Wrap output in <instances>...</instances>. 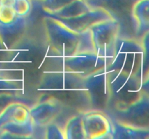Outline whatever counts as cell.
Segmentation results:
<instances>
[{"label": "cell", "mask_w": 149, "mask_h": 139, "mask_svg": "<svg viewBox=\"0 0 149 139\" xmlns=\"http://www.w3.org/2000/svg\"><path fill=\"white\" fill-rule=\"evenodd\" d=\"M45 39L50 54L69 56L84 52H94L90 30L77 33L49 16L42 19Z\"/></svg>", "instance_id": "1"}, {"label": "cell", "mask_w": 149, "mask_h": 139, "mask_svg": "<svg viewBox=\"0 0 149 139\" xmlns=\"http://www.w3.org/2000/svg\"><path fill=\"white\" fill-rule=\"evenodd\" d=\"M148 46H144L141 39L119 37L107 70L126 72L146 81L148 80Z\"/></svg>", "instance_id": "2"}, {"label": "cell", "mask_w": 149, "mask_h": 139, "mask_svg": "<svg viewBox=\"0 0 149 139\" xmlns=\"http://www.w3.org/2000/svg\"><path fill=\"white\" fill-rule=\"evenodd\" d=\"M108 70L111 99L109 109L126 106L148 93V80L116 70Z\"/></svg>", "instance_id": "3"}, {"label": "cell", "mask_w": 149, "mask_h": 139, "mask_svg": "<svg viewBox=\"0 0 149 139\" xmlns=\"http://www.w3.org/2000/svg\"><path fill=\"white\" fill-rule=\"evenodd\" d=\"M50 66L45 71H68L86 78L93 72L106 67L111 61L98 56L93 51L78 53L73 56H61L52 55L48 56Z\"/></svg>", "instance_id": "4"}, {"label": "cell", "mask_w": 149, "mask_h": 139, "mask_svg": "<svg viewBox=\"0 0 149 139\" xmlns=\"http://www.w3.org/2000/svg\"><path fill=\"white\" fill-rule=\"evenodd\" d=\"M84 86L90 102V110L106 112L110 107L111 99L107 67L84 78Z\"/></svg>", "instance_id": "5"}, {"label": "cell", "mask_w": 149, "mask_h": 139, "mask_svg": "<svg viewBox=\"0 0 149 139\" xmlns=\"http://www.w3.org/2000/svg\"><path fill=\"white\" fill-rule=\"evenodd\" d=\"M94 52L98 56L111 62L113 51L119 37L120 26L113 19L103 20L90 28Z\"/></svg>", "instance_id": "6"}, {"label": "cell", "mask_w": 149, "mask_h": 139, "mask_svg": "<svg viewBox=\"0 0 149 139\" xmlns=\"http://www.w3.org/2000/svg\"><path fill=\"white\" fill-rule=\"evenodd\" d=\"M109 117L133 127L149 129L148 93L131 104L119 107H113L106 111Z\"/></svg>", "instance_id": "7"}, {"label": "cell", "mask_w": 149, "mask_h": 139, "mask_svg": "<svg viewBox=\"0 0 149 139\" xmlns=\"http://www.w3.org/2000/svg\"><path fill=\"white\" fill-rule=\"evenodd\" d=\"M91 9L99 8L106 11L120 26V36L124 30H131L135 33L132 20V10L138 0H85ZM136 38V37H135ZM137 39V38H136Z\"/></svg>", "instance_id": "8"}, {"label": "cell", "mask_w": 149, "mask_h": 139, "mask_svg": "<svg viewBox=\"0 0 149 139\" xmlns=\"http://www.w3.org/2000/svg\"><path fill=\"white\" fill-rule=\"evenodd\" d=\"M84 78L68 71H45L38 90L42 91H68L84 89Z\"/></svg>", "instance_id": "9"}, {"label": "cell", "mask_w": 149, "mask_h": 139, "mask_svg": "<svg viewBox=\"0 0 149 139\" xmlns=\"http://www.w3.org/2000/svg\"><path fill=\"white\" fill-rule=\"evenodd\" d=\"M82 122L86 139L111 138V122L105 111L88 110L82 112Z\"/></svg>", "instance_id": "10"}, {"label": "cell", "mask_w": 149, "mask_h": 139, "mask_svg": "<svg viewBox=\"0 0 149 139\" xmlns=\"http://www.w3.org/2000/svg\"><path fill=\"white\" fill-rule=\"evenodd\" d=\"M65 107L62 103L49 96L45 95L44 99L30 107V114L34 126L46 127L48 125L55 122L61 116Z\"/></svg>", "instance_id": "11"}, {"label": "cell", "mask_w": 149, "mask_h": 139, "mask_svg": "<svg viewBox=\"0 0 149 139\" xmlns=\"http://www.w3.org/2000/svg\"><path fill=\"white\" fill-rule=\"evenodd\" d=\"M30 28L29 17H17L10 25H0V37L7 51L13 52L24 39Z\"/></svg>", "instance_id": "12"}, {"label": "cell", "mask_w": 149, "mask_h": 139, "mask_svg": "<svg viewBox=\"0 0 149 139\" xmlns=\"http://www.w3.org/2000/svg\"><path fill=\"white\" fill-rule=\"evenodd\" d=\"M61 21L63 24L74 31L83 33L90 30L94 25L112 19L109 14L102 9H91L89 11L71 18H55Z\"/></svg>", "instance_id": "13"}, {"label": "cell", "mask_w": 149, "mask_h": 139, "mask_svg": "<svg viewBox=\"0 0 149 139\" xmlns=\"http://www.w3.org/2000/svg\"><path fill=\"white\" fill-rule=\"evenodd\" d=\"M31 120L30 107L26 103L14 101L0 114V127L7 123H25Z\"/></svg>", "instance_id": "14"}, {"label": "cell", "mask_w": 149, "mask_h": 139, "mask_svg": "<svg viewBox=\"0 0 149 139\" xmlns=\"http://www.w3.org/2000/svg\"><path fill=\"white\" fill-rule=\"evenodd\" d=\"M132 20L135 28V37L141 39L148 32L149 0H138L132 10Z\"/></svg>", "instance_id": "15"}, {"label": "cell", "mask_w": 149, "mask_h": 139, "mask_svg": "<svg viewBox=\"0 0 149 139\" xmlns=\"http://www.w3.org/2000/svg\"><path fill=\"white\" fill-rule=\"evenodd\" d=\"M112 125L111 138L148 139L149 129L140 128L120 122L110 117Z\"/></svg>", "instance_id": "16"}, {"label": "cell", "mask_w": 149, "mask_h": 139, "mask_svg": "<svg viewBox=\"0 0 149 139\" xmlns=\"http://www.w3.org/2000/svg\"><path fill=\"white\" fill-rule=\"evenodd\" d=\"M34 127L32 120L25 123H7L0 127V138H29Z\"/></svg>", "instance_id": "17"}, {"label": "cell", "mask_w": 149, "mask_h": 139, "mask_svg": "<svg viewBox=\"0 0 149 139\" xmlns=\"http://www.w3.org/2000/svg\"><path fill=\"white\" fill-rule=\"evenodd\" d=\"M90 10H91V8L85 0H75L59 11L47 16H49L53 18H71L80 15Z\"/></svg>", "instance_id": "18"}, {"label": "cell", "mask_w": 149, "mask_h": 139, "mask_svg": "<svg viewBox=\"0 0 149 139\" xmlns=\"http://www.w3.org/2000/svg\"><path fill=\"white\" fill-rule=\"evenodd\" d=\"M65 139H86L82 122V112L68 119L63 127Z\"/></svg>", "instance_id": "19"}, {"label": "cell", "mask_w": 149, "mask_h": 139, "mask_svg": "<svg viewBox=\"0 0 149 139\" xmlns=\"http://www.w3.org/2000/svg\"><path fill=\"white\" fill-rule=\"evenodd\" d=\"M23 92V81L18 78H0V93L20 95Z\"/></svg>", "instance_id": "20"}, {"label": "cell", "mask_w": 149, "mask_h": 139, "mask_svg": "<svg viewBox=\"0 0 149 139\" xmlns=\"http://www.w3.org/2000/svg\"><path fill=\"white\" fill-rule=\"evenodd\" d=\"M74 1L75 0H42L40 4L44 14L49 15L59 11Z\"/></svg>", "instance_id": "21"}, {"label": "cell", "mask_w": 149, "mask_h": 139, "mask_svg": "<svg viewBox=\"0 0 149 139\" xmlns=\"http://www.w3.org/2000/svg\"><path fill=\"white\" fill-rule=\"evenodd\" d=\"M17 17H27L31 14L33 9L32 0H15L13 5Z\"/></svg>", "instance_id": "22"}, {"label": "cell", "mask_w": 149, "mask_h": 139, "mask_svg": "<svg viewBox=\"0 0 149 139\" xmlns=\"http://www.w3.org/2000/svg\"><path fill=\"white\" fill-rule=\"evenodd\" d=\"M17 15L13 7L0 5V25H7L14 23Z\"/></svg>", "instance_id": "23"}, {"label": "cell", "mask_w": 149, "mask_h": 139, "mask_svg": "<svg viewBox=\"0 0 149 139\" xmlns=\"http://www.w3.org/2000/svg\"><path fill=\"white\" fill-rule=\"evenodd\" d=\"M46 136L45 138L47 139H65L64 134L63 127H61L58 124L52 122L48 125L46 127Z\"/></svg>", "instance_id": "24"}, {"label": "cell", "mask_w": 149, "mask_h": 139, "mask_svg": "<svg viewBox=\"0 0 149 139\" xmlns=\"http://www.w3.org/2000/svg\"><path fill=\"white\" fill-rule=\"evenodd\" d=\"M14 101H22V102H24L20 95H15V94L0 93V114L7 107V106H8L10 103L14 102Z\"/></svg>", "instance_id": "25"}, {"label": "cell", "mask_w": 149, "mask_h": 139, "mask_svg": "<svg viewBox=\"0 0 149 139\" xmlns=\"http://www.w3.org/2000/svg\"><path fill=\"white\" fill-rule=\"evenodd\" d=\"M13 62V54L10 51H7L3 45L2 41L0 37V62Z\"/></svg>", "instance_id": "26"}, {"label": "cell", "mask_w": 149, "mask_h": 139, "mask_svg": "<svg viewBox=\"0 0 149 139\" xmlns=\"http://www.w3.org/2000/svg\"><path fill=\"white\" fill-rule=\"evenodd\" d=\"M6 62H0V78H15L10 75L12 70L4 67V64Z\"/></svg>", "instance_id": "27"}, {"label": "cell", "mask_w": 149, "mask_h": 139, "mask_svg": "<svg viewBox=\"0 0 149 139\" xmlns=\"http://www.w3.org/2000/svg\"><path fill=\"white\" fill-rule=\"evenodd\" d=\"M15 0H0V5L13 7Z\"/></svg>", "instance_id": "28"}, {"label": "cell", "mask_w": 149, "mask_h": 139, "mask_svg": "<svg viewBox=\"0 0 149 139\" xmlns=\"http://www.w3.org/2000/svg\"><path fill=\"white\" fill-rule=\"evenodd\" d=\"M34 1H42V0H34Z\"/></svg>", "instance_id": "29"}]
</instances>
